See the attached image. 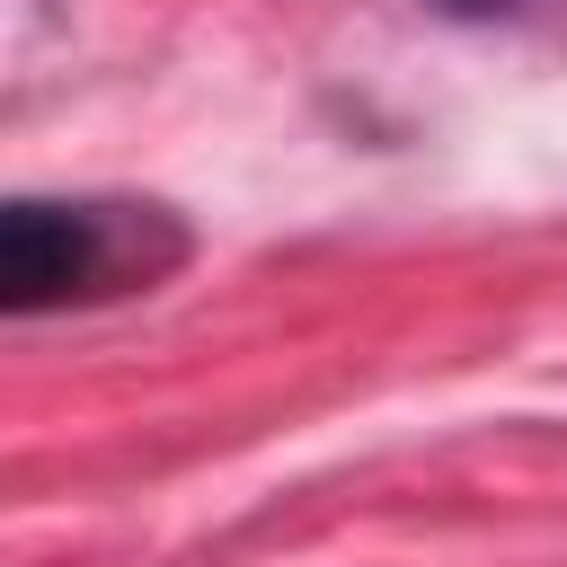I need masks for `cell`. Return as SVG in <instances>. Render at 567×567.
Wrapping results in <instances>:
<instances>
[{"instance_id": "obj_1", "label": "cell", "mask_w": 567, "mask_h": 567, "mask_svg": "<svg viewBox=\"0 0 567 567\" xmlns=\"http://www.w3.org/2000/svg\"><path fill=\"white\" fill-rule=\"evenodd\" d=\"M195 257V230L142 195H18L0 213V301L18 319L151 292Z\"/></svg>"}, {"instance_id": "obj_2", "label": "cell", "mask_w": 567, "mask_h": 567, "mask_svg": "<svg viewBox=\"0 0 567 567\" xmlns=\"http://www.w3.org/2000/svg\"><path fill=\"white\" fill-rule=\"evenodd\" d=\"M452 9H505V0H452Z\"/></svg>"}]
</instances>
